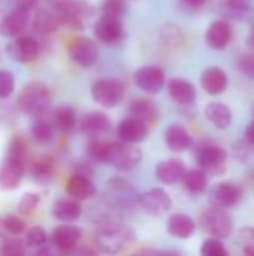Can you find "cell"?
<instances>
[{
    "mask_svg": "<svg viewBox=\"0 0 254 256\" xmlns=\"http://www.w3.org/2000/svg\"><path fill=\"white\" fill-rule=\"evenodd\" d=\"M133 240L135 231L118 219H106L96 234V244L106 256H117Z\"/></svg>",
    "mask_w": 254,
    "mask_h": 256,
    "instance_id": "1",
    "label": "cell"
},
{
    "mask_svg": "<svg viewBox=\"0 0 254 256\" xmlns=\"http://www.w3.org/2000/svg\"><path fill=\"white\" fill-rule=\"evenodd\" d=\"M25 171V144L21 138L12 140L9 154L0 166V189H15Z\"/></svg>",
    "mask_w": 254,
    "mask_h": 256,
    "instance_id": "2",
    "label": "cell"
},
{
    "mask_svg": "<svg viewBox=\"0 0 254 256\" xmlns=\"http://www.w3.org/2000/svg\"><path fill=\"white\" fill-rule=\"evenodd\" d=\"M142 160V152L133 144H126L123 141L106 142L105 164L112 165L120 172H129L135 170Z\"/></svg>",
    "mask_w": 254,
    "mask_h": 256,
    "instance_id": "3",
    "label": "cell"
},
{
    "mask_svg": "<svg viewBox=\"0 0 254 256\" xmlns=\"http://www.w3.org/2000/svg\"><path fill=\"white\" fill-rule=\"evenodd\" d=\"M51 9L57 14L61 24L73 28H84L93 16V8L82 0H52Z\"/></svg>",
    "mask_w": 254,
    "mask_h": 256,
    "instance_id": "4",
    "label": "cell"
},
{
    "mask_svg": "<svg viewBox=\"0 0 254 256\" xmlns=\"http://www.w3.org/2000/svg\"><path fill=\"white\" fill-rule=\"evenodd\" d=\"M51 105V93L42 82H31L25 86L18 98V106L22 112L42 117L48 114Z\"/></svg>",
    "mask_w": 254,
    "mask_h": 256,
    "instance_id": "5",
    "label": "cell"
},
{
    "mask_svg": "<svg viewBox=\"0 0 254 256\" xmlns=\"http://www.w3.org/2000/svg\"><path fill=\"white\" fill-rule=\"evenodd\" d=\"M199 225L205 234L211 236V238L219 240L229 237L234 231V219L229 214V212L213 206L201 213Z\"/></svg>",
    "mask_w": 254,
    "mask_h": 256,
    "instance_id": "6",
    "label": "cell"
},
{
    "mask_svg": "<svg viewBox=\"0 0 254 256\" xmlns=\"http://www.w3.org/2000/svg\"><path fill=\"white\" fill-rule=\"evenodd\" d=\"M196 162L207 174L213 176H222L226 171V160H228V152L210 141H202L195 148Z\"/></svg>",
    "mask_w": 254,
    "mask_h": 256,
    "instance_id": "7",
    "label": "cell"
},
{
    "mask_svg": "<svg viewBox=\"0 0 254 256\" xmlns=\"http://www.w3.org/2000/svg\"><path fill=\"white\" fill-rule=\"evenodd\" d=\"M126 88L121 81L114 78H103L94 81L91 86V98L103 108H115L124 99Z\"/></svg>",
    "mask_w": 254,
    "mask_h": 256,
    "instance_id": "8",
    "label": "cell"
},
{
    "mask_svg": "<svg viewBox=\"0 0 254 256\" xmlns=\"http://www.w3.org/2000/svg\"><path fill=\"white\" fill-rule=\"evenodd\" d=\"M138 204L142 212L151 218H162L172 208V200L169 194L162 188H154L139 195Z\"/></svg>",
    "mask_w": 254,
    "mask_h": 256,
    "instance_id": "9",
    "label": "cell"
},
{
    "mask_svg": "<svg viewBox=\"0 0 254 256\" xmlns=\"http://www.w3.org/2000/svg\"><path fill=\"white\" fill-rule=\"evenodd\" d=\"M133 82L135 86L148 94L159 93L165 84H166V74L159 66H142L133 74Z\"/></svg>",
    "mask_w": 254,
    "mask_h": 256,
    "instance_id": "10",
    "label": "cell"
},
{
    "mask_svg": "<svg viewBox=\"0 0 254 256\" xmlns=\"http://www.w3.org/2000/svg\"><path fill=\"white\" fill-rule=\"evenodd\" d=\"M67 50H69L70 58L82 68H91L93 64H96L99 58L97 45L90 38H85V36L72 39L69 42Z\"/></svg>",
    "mask_w": 254,
    "mask_h": 256,
    "instance_id": "11",
    "label": "cell"
},
{
    "mask_svg": "<svg viewBox=\"0 0 254 256\" xmlns=\"http://www.w3.org/2000/svg\"><path fill=\"white\" fill-rule=\"evenodd\" d=\"M243 196L241 188L234 182H220L210 190V202L213 207L219 208H231L235 207Z\"/></svg>",
    "mask_w": 254,
    "mask_h": 256,
    "instance_id": "12",
    "label": "cell"
},
{
    "mask_svg": "<svg viewBox=\"0 0 254 256\" xmlns=\"http://www.w3.org/2000/svg\"><path fill=\"white\" fill-rule=\"evenodd\" d=\"M106 190H108V195H106V198H108V207H111L115 212L126 210V207L130 204L132 195H133L129 183L124 182L123 178L115 177L111 182H108Z\"/></svg>",
    "mask_w": 254,
    "mask_h": 256,
    "instance_id": "13",
    "label": "cell"
},
{
    "mask_svg": "<svg viewBox=\"0 0 254 256\" xmlns=\"http://www.w3.org/2000/svg\"><path fill=\"white\" fill-rule=\"evenodd\" d=\"M123 22L121 18L100 15L94 24V34L103 44H117L123 38Z\"/></svg>",
    "mask_w": 254,
    "mask_h": 256,
    "instance_id": "14",
    "label": "cell"
},
{
    "mask_svg": "<svg viewBox=\"0 0 254 256\" xmlns=\"http://www.w3.org/2000/svg\"><path fill=\"white\" fill-rule=\"evenodd\" d=\"M232 36H234V28L225 20L213 21L205 32V40H207L208 46L216 51L225 50L231 44Z\"/></svg>",
    "mask_w": 254,
    "mask_h": 256,
    "instance_id": "15",
    "label": "cell"
},
{
    "mask_svg": "<svg viewBox=\"0 0 254 256\" xmlns=\"http://www.w3.org/2000/svg\"><path fill=\"white\" fill-rule=\"evenodd\" d=\"M147 135H148V124L135 117L124 118L117 126V136L120 138V141L126 144H133V146L139 144L147 138Z\"/></svg>",
    "mask_w": 254,
    "mask_h": 256,
    "instance_id": "16",
    "label": "cell"
},
{
    "mask_svg": "<svg viewBox=\"0 0 254 256\" xmlns=\"http://www.w3.org/2000/svg\"><path fill=\"white\" fill-rule=\"evenodd\" d=\"M187 166L178 160V159H168L156 166V177L159 182L168 186H175L184 182V177L187 174Z\"/></svg>",
    "mask_w": 254,
    "mask_h": 256,
    "instance_id": "17",
    "label": "cell"
},
{
    "mask_svg": "<svg viewBox=\"0 0 254 256\" xmlns=\"http://www.w3.org/2000/svg\"><path fill=\"white\" fill-rule=\"evenodd\" d=\"M7 54L21 63L33 62L39 56V44L31 36H19L6 48Z\"/></svg>",
    "mask_w": 254,
    "mask_h": 256,
    "instance_id": "18",
    "label": "cell"
},
{
    "mask_svg": "<svg viewBox=\"0 0 254 256\" xmlns=\"http://www.w3.org/2000/svg\"><path fill=\"white\" fill-rule=\"evenodd\" d=\"M82 232L81 228L70 225V224H64L57 226L52 234H51V242L52 244L63 254H69L70 250H73L81 238Z\"/></svg>",
    "mask_w": 254,
    "mask_h": 256,
    "instance_id": "19",
    "label": "cell"
},
{
    "mask_svg": "<svg viewBox=\"0 0 254 256\" xmlns=\"http://www.w3.org/2000/svg\"><path fill=\"white\" fill-rule=\"evenodd\" d=\"M201 86L208 94L219 96L226 92L229 86V76L222 68L210 66L201 75Z\"/></svg>",
    "mask_w": 254,
    "mask_h": 256,
    "instance_id": "20",
    "label": "cell"
},
{
    "mask_svg": "<svg viewBox=\"0 0 254 256\" xmlns=\"http://www.w3.org/2000/svg\"><path fill=\"white\" fill-rule=\"evenodd\" d=\"M168 94L169 98L181 105V106H190L196 100V88L195 86L184 80V78H172L168 82Z\"/></svg>",
    "mask_w": 254,
    "mask_h": 256,
    "instance_id": "21",
    "label": "cell"
},
{
    "mask_svg": "<svg viewBox=\"0 0 254 256\" xmlns=\"http://www.w3.org/2000/svg\"><path fill=\"white\" fill-rule=\"evenodd\" d=\"M78 128L82 134L97 138L99 135L106 134L111 129V120L106 114L93 111L85 116H82L78 122Z\"/></svg>",
    "mask_w": 254,
    "mask_h": 256,
    "instance_id": "22",
    "label": "cell"
},
{
    "mask_svg": "<svg viewBox=\"0 0 254 256\" xmlns=\"http://www.w3.org/2000/svg\"><path fill=\"white\" fill-rule=\"evenodd\" d=\"M168 234L174 238L186 240L190 238L196 231V222L184 213H174L169 216L166 224Z\"/></svg>",
    "mask_w": 254,
    "mask_h": 256,
    "instance_id": "23",
    "label": "cell"
},
{
    "mask_svg": "<svg viewBox=\"0 0 254 256\" xmlns=\"http://www.w3.org/2000/svg\"><path fill=\"white\" fill-rule=\"evenodd\" d=\"M165 142H166L168 148L174 153L186 152L187 148H190L193 146V140H192L190 134L187 132V129L184 126H181L178 123H174L166 128Z\"/></svg>",
    "mask_w": 254,
    "mask_h": 256,
    "instance_id": "24",
    "label": "cell"
},
{
    "mask_svg": "<svg viewBox=\"0 0 254 256\" xmlns=\"http://www.w3.org/2000/svg\"><path fill=\"white\" fill-rule=\"evenodd\" d=\"M28 18H30L28 12H24L15 8L1 20V24H0L1 34L9 36V38H19V34H22L24 30L27 28Z\"/></svg>",
    "mask_w": 254,
    "mask_h": 256,
    "instance_id": "25",
    "label": "cell"
},
{
    "mask_svg": "<svg viewBox=\"0 0 254 256\" xmlns=\"http://www.w3.org/2000/svg\"><path fill=\"white\" fill-rule=\"evenodd\" d=\"M66 192L70 198L76 201H84L88 198H93L96 195V188L90 177L81 176V174H73L66 184Z\"/></svg>",
    "mask_w": 254,
    "mask_h": 256,
    "instance_id": "26",
    "label": "cell"
},
{
    "mask_svg": "<svg viewBox=\"0 0 254 256\" xmlns=\"http://www.w3.org/2000/svg\"><path fill=\"white\" fill-rule=\"evenodd\" d=\"M204 114L207 120L217 129H228L232 123V111L222 102H210L205 106Z\"/></svg>",
    "mask_w": 254,
    "mask_h": 256,
    "instance_id": "27",
    "label": "cell"
},
{
    "mask_svg": "<svg viewBox=\"0 0 254 256\" xmlns=\"http://www.w3.org/2000/svg\"><path fill=\"white\" fill-rule=\"evenodd\" d=\"M52 214L55 219L61 220V222H66V224H70V222H75L81 218L82 214V208H81V204L73 200V198H66V200H58L54 207H52Z\"/></svg>",
    "mask_w": 254,
    "mask_h": 256,
    "instance_id": "28",
    "label": "cell"
},
{
    "mask_svg": "<svg viewBox=\"0 0 254 256\" xmlns=\"http://www.w3.org/2000/svg\"><path fill=\"white\" fill-rule=\"evenodd\" d=\"M129 112L132 114L130 117H135L147 124H151L157 118V106L151 99L147 98H138L132 100L129 105Z\"/></svg>",
    "mask_w": 254,
    "mask_h": 256,
    "instance_id": "29",
    "label": "cell"
},
{
    "mask_svg": "<svg viewBox=\"0 0 254 256\" xmlns=\"http://www.w3.org/2000/svg\"><path fill=\"white\" fill-rule=\"evenodd\" d=\"M33 28L39 34H52L61 24L57 14L49 9H40L33 16Z\"/></svg>",
    "mask_w": 254,
    "mask_h": 256,
    "instance_id": "30",
    "label": "cell"
},
{
    "mask_svg": "<svg viewBox=\"0 0 254 256\" xmlns=\"http://www.w3.org/2000/svg\"><path fill=\"white\" fill-rule=\"evenodd\" d=\"M183 183L190 194L202 195V194H205V190L208 188V174L201 168L199 170H189Z\"/></svg>",
    "mask_w": 254,
    "mask_h": 256,
    "instance_id": "31",
    "label": "cell"
},
{
    "mask_svg": "<svg viewBox=\"0 0 254 256\" xmlns=\"http://www.w3.org/2000/svg\"><path fill=\"white\" fill-rule=\"evenodd\" d=\"M55 123L54 118H48V116L37 117L33 128H31V135L37 142H48L52 140L54 132H55Z\"/></svg>",
    "mask_w": 254,
    "mask_h": 256,
    "instance_id": "32",
    "label": "cell"
},
{
    "mask_svg": "<svg viewBox=\"0 0 254 256\" xmlns=\"http://www.w3.org/2000/svg\"><path fill=\"white\" fill-rule=\"evenodd\" d=\"M52 118H54L55 128L60 132H63V134H70L75 129V126L78 124L76 114H75V111L70 106H61V108H58L54 112Z\"/></svg>",
    "mask_w": 254,
    "mask_h": 256,
    "instance_id": "33",
    "label": "cell"
},
{
    "mask_svg": "<svg viewBox=\"0 0 254 256\" xmlns=\"http://www.w3.org/2000/svg\"><path fill=\"white\" fill-rule=\"evenodd\" d=\"M223 9L232 18H243L252 9V0H223Z\"/></svg>",
    "mask_w": 254,
    "mask_h": 256,
    "instance_id": "34",
    "label": "cell"
},
{
    "mask_svg": "<svg viewBox=\"0 0 254 256\" xmlns=\"http://www.w3.org/2000/svg\"><path fill=\"white\" fill-rule=\"evenodd\" d=\"M30 171L31 176L37 180H48L52 176L54 171V164L49 158H40L36 159L31 165H30Z\"/></svg>",
    "mask_w": 254,
    "mask_h": 256,
    "instance_id": "35",
    "label": "cell"
},
{
    "mask_svg": "<svg viewBox=\"0 0 254 256\" xmlns=\"http://www.w3.org/2000/svg\"><path fill=\"white\" fill-rule=\"evenodd\" d=\"M126 10H127L126 0H105L102 3V15H106V16L123 18Z\"/></svg>",
    "mask_w": 254,
    "mask_h": 256,
    "instance_id": "36",
    "label": "cell"
},
{
    "mask_svg": "<svg viewBox=\"0 0 254 256\" xmlns=\"http://www.w3.org/2000/svg\"><path fill=\"white\" fill-rule=\"evenodd\" d=\"M201 256H229V252L219 238H208L201 246Z\"/></svg>",
    "mask_w": 254,
    "mask_h": 256,
    "instance_id": "37",
    "label": "cell"
},
{
    "mask_svg": "<svg viewBox=\"0 0 254 256\" xmlns=\"http://www.w3.org/2000/svg\"><path fill=\"white\" fill-rule=\"evenodd\" d=\"M238 243L244 255L254 256V226H246L240 231Z\"/></svg>",
    "mask_w": 254,
    "mask_h": 256,
    "instance_id": "38",
    "label": "cell"
},
{
    "mask_svg": "<svg viewBox=\"0 0 254 256\" xmlns=\"http://www.w3.org/2000/svg\"><path fill=\"white\" fill-rule=\"evenodd\" d=\"M46 232L43 228L40 226H33L31 230L27 231V236H25V243L30 246V248H39V246H43L46 243Z\"/></svg>",
    "mask_w": 254,
    "mask_h": 256,
    "instance_id": "39",
    "label": "cell"
},
{
    "mask_svg": "<svg viewBox=\"0 0 254 256\" xmlns=\"http://www.w3.org/2000/svg\"><path fill=\"white\" fill-rule=\"evenodd\" d=\"M15 78L9 70H0V99H6L13 93Z\"/></svg>",
    "mask_w": 254,
    "mask_h": 256,
    "instance_id": "40",
    "label": "cell"
},
{
    "mask_svg": "<svg viewBox=\"0 0 254 256\" xmlns=\"http://www.w3.org/2000/svg\"><path fill=\"white\" fill-rule=\"evenodd\" d=\"M1 226H3V230H4V232L12 234V236H18V234L24 232V230H25L24 220H21V219L16 218V216H7V218L3 220Z\"/></svg>",
    "mask_w": 254,
    "mask_h": 256,
    "instance_id": "41",
    "label": "cell"
},
{
    "mask_svg": "<svg viewBox=\"0 0 254 256\" xmlns=\"http://www.w3.org/2000/svg\"><path fill=\"white\" fill-rule=\"evenodd\" d=\"M238 69L250 80H254V54L247 52L238 58Z\"/></svg>",
    "mask_w": 254,
    "mask_h": 256,
    "instance_id": "42",
    "label": "cell"
},
{
    "mask_svg": "<svg viewBox=\"0 0 254 256\" xmlns=\"http://www.w3.org/2000/svg\"><path fill=\"white\" fill-rule=\"evenodd\" d=\"M39 204V195L36 194H27L22 196V200L19 201L18 204V210L22 213V214H31L36 207Z\"/></svg>",
    "mask_w": 254,
    "mask_h": 256,
    "instance_id": "43",
    "label": "cell"
},
{
    "mask_svg": "<svg viewBox=\"0 0 254 256\" xmlns=\"http://www.w3.org/2000/svg\"><path fill=\"white\" fill-rule=\"evenodd\" d=\"M0 256H24V248L19 242L9 240L1 246Z\"/></svg>",
    "mask_w": 254,
    "mask_h": 256,
    "instance_id": "44",
    "label": "cell"
},
{
    "mask_svg": "<svg viewBox=\"0 0 254 256\" xmlns=\"http://www.w3.org/2000/svg\"><path fill=\"white\" fill-rule=\"evenodd\" d=\"M133 256H181L177 252H171V250H156V249H147V250H142L139 254Z\"/></svg>",
    "mask_w": 254,
    "mask_h": 256,
    "instance_id": "45",
    "label": "cell"
},
{
    "mask_svg": "<svg viewBox=\"0 0 254 256\" xmlns=\"http://www.w3.org/2000/svg\"><path fill=\"white\" fill-rule=\"evenodd\" d=\"M37 4V0H18L16 2V9H21L24 12H31Z\"/></svg>",
    "mask_w": 254,
    "mask_h": 256,
    "instance_id": "46",
    "label": "cell"
},
{
    "mask_svg": "<svg viewBox=\"0 0 254 256\" xmlns=\"http://www.w3.org/2000/svg\"><path fill=\"white\" fill-rule=\"evenodd\" d=\"M66 256H96L93 250H90L88 248H75L73 250H70Z\"/></svg>",
    "mask_w": 254,
    "mask_h": 256,
    "instance_id": "47",
    "label": "cell"
},
{
    "mask_svg": "<svg viewBox=\"0 0 254 256\" xmlns=\"http://www.w3.org/2000/svg\"><path fill=\"white\" fill-rule=\"evenodd\" d=\"M246 140L252 147H254V118L249 123V126L246 129Z\"/></svg>",
    "mask_w": 254,
    "mask_h": 256,
    "instance_id": "48",
    "label": "cell"
},
{
    "mask_svg": "<svg viewBox=\"0 0 254 256\" xmlns=\"http://www.w3.org/2000/svg\"><path fill=\"white\" fill-rule=\"evenodd\" d=\"M186 4H189L190 8H202L208 0H183Z\"/></svg>",
    "mask_w": 254,
    "mask_h": 256,
    "instance_id": "49",
    "label": "cell"
},
{
    "mask_svg": "<svg viewBox=\"0 0 254 256\" xmlns=\"http://www.w3.org/2000/svg\"><path fill=\"white\" fill-rule=\"evenodd\" d=\"M249 42H250V45L253 46L254 50V24L252 26V30H250V36H249Z\"/></svg>",
    "mask_w": 254,
    "mask_h": 256,
    "instance_id": "50",
    "label": "cell"
},
{
    "mask_svg": "<svg viewBox=\"0 0 254 256\" xmlns=\"http://www.w3.org/2000/svg\"><path fill=\"white\" fill-rule=\"evenodd\" d=\"M6 2H7V0H0V9H3V8H4Z\"/></svg>",
    "mask_w": 254,
    "mask_h": 256,
    "instance_id": "51",
    "label": "cell"
}]
</instances>
